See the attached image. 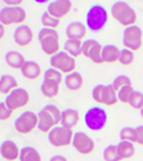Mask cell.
Returning a JSON list of instances; mask_svg holds the SVG:
<instances>
[{
	"label": "cell",
	"instance_id": "cell-1",
	"mask_svg": "<svg viewBox=\"0 0 143 161\" xmlns=\"http://www.w3.org/2000/svg\"><path fill=\"white\" fill-rule=\"evenodd\" d=\"M37 117H39L37 129L41 133L48 134L53 128L61 125L62 111L54 104H47L37 114Z\"/></svg>",
	"mask_w": 143,
	"mask_h": 161
},
{
	"label": "cell",
	"instance_id": "cell-2",
	"mask_svg": "<svg viewBox=\"0 0 143 161\" xmlns=\"http://www.w3.org/2000/svg\"><path fill=\"white\" fill-rule=\"evenodd\" d=\"M108 22V12L102 4H93L86 12L85 26L92 32H99Z\"/></svg>",
	"mask_w": 143,
	"mask_h": 161
},
{
	"label": "cell",
	"instance_id": "cell-3",
	"mask_svg": "<svg viewBox=\"0 0 143 161\" xmlns=\"http://www.w3.org/2000/svg\"><path fill=\"white\" fill-rule=\"evenodd\" d=\"M111 16L116 22H119L125 29L130 27V26H135L137 19H138L135 10L126 2L113 3L111 7Z\"/></svg>",
	"mask_w": 143,
	"mask_h": 161
},
{
	"label": "cell",
	"instance_id": "cell-4",
	"mask_svg": "<svg viewBox=\"0 0 143 161\" xmlns=\"http://www.w3.org/2000/svg\"><path fill=\"white\" fill-rule=\"evenodd\" d=\"M39 43H40L41 50L47 56L53 57L61 52V43H59V35L57 30H49V29H41L37 35Z\"/></svg>",
	"mask_w": 143,
	"mask_h": 161
},
{
	"label": "cell",
	"instance_id": "cell-5",
	"mask_svg": "<svg viewBox=\"0 0 143 161\" xmlns=\"http://www.w3.org/2000/svg\"><path fill=\"white\" fill-rule=\"evenodd\" d=\"M107 112L102 106H93L86 110L84 115V123L92 131H99L107 125Z\"/></svg>",
	"mask_w": 143,
	"mask_h": 161
},
{
	"label": "cell",
	"instance_id": "cell-6",
	"mask_svg": "<svg viewBox=\"0 0 143 161\" xmlns=\"http://www.w3.org/2000/svg\"><path fill=\"white\" fill-rule=\"evenodd\" d=\"M92 98L97 103H99L102 106H107V107H112L119 102L118 92L113 89L112 84H110V85H103V84L96 85L92 90Z\"/></svg>",
	"mask_w": 143,
	"mask_h": 161
},
{
	"label": "cell",
	"instance_id": "cell-7",
	"mask_svg": "<svg viewBox=\"0 0 143 161\" xmlns=\"http://www.w3.org/2000/svg\"><path fill=\"white\" fill-rule=\"evenodd\" d=\"M74 136V130L58 125L48 133V141L50 146L56 147V148H62V147H69L72 144Z\"/></svg>",
	"mask_w": 143,
	"mask_h": 161
},
{
	"label": "cell",
	"instance_id": "cell-8",
	"mask_svg": "<svg viewBox=\"0 0 143 161\" xmlns=\"http://www.w3.org/2000/svg\"><path fill=\"white\" fill-rule=\"evenodd\" d=\"M27 19V13L22 7H4L0 9V23L4 26L23 25Z\"/></svg>",
	"mask_w": 143,
	"mask_h": 161
},
{
	"label": "cell",
	"instance_id": "cell-9",
	"mask_svg": "<svg viewBox=\"0 0 143 161\" xmlns=\"http://www.w3.org/2000/svg\"><path fill=\"white\" fill-rule=\"evenodd\" d=\"M49 62L52 69H54L64 75H70L76 70V59L72 58L70 54H67L64 50H61L53 57H50Z\"/></svg>",
	"mask_w": 143,
	"mask_h": 161
},
{
	"label": "cell",
	"instance_id": "cell-10",
	"mask_svg": "<svg viewBox=\"0 0 143 161\" xmlns=\"http://www.w3.org/2000/svg\"><path fill=\"white\" fill-rule=\"evenodd\" d=\"M123 44L125 49L132 52H138L143 44V31L139 26H130L124 29L123 32Z\"/></svg>",
	"mask_w": 143,
	"mask_h": 161
},
{
	"label": "cell",
	"instance_id": "cell-11",
	"mask_svg": "<svg viewBox=\"0 0 143 161\" xmlns=\"http://www.w3.org/2000/svg\"><path fill=\"white\" fill-rule=\"evenodd\" d=\"M39 117L37 114L32 111H25L22 112L14 121V128L19 134H30L35 129H37Z\"/></svg>",
	"mask_w": 143,
	"mask_h": 161
},
{
	"label": "cell",
	"instance_id": "cell-12",
	"mask_svg": "<svg viewBox=\"0 0 143 161\" xmlns=\"http://www.w3.org/2000/svg\"><path fill=\"white\" fill-rule=\"evenodd\" d=\"M4 102L12 111L25 108V107L30 103V93L23 88H17L16 90H13L9 96L5 97Z\"/></svg>",
	"mask_w": 143,
	"mask_h": 161
},
{
	"label": "cell",
	"instance_id": "cell-13",
	"mask_svg": "<svg viewBox=\"0 0 143 161\" xmlns=\"http://www.w3.org/2000/svg\"><path fill=\"white\" fill-rule=\"evenodd\" d=\"M102 49L103 47L94 39H86L83 42V56L96 64H103Z\"/></svg>",
	"mask_w": 143,
	"mask_h": 161
},
{
	"label": "cell",
	"instance_id": "cell-14",
	"mask_svg": "<svg viewBox=\"0 0 143 161\" xmlns=\"http://www.w3.org/2000/svg\"><path fill=\"white\" fill-rule=\"evenodd\" d=\"M72 147L81 155H90L96 150V143L86 133L76 131L72 141Z\"/></svg>",
	"mask_w": 143,
	"mask_h": 161
},
{
	"label": "cell",
	"instance_id": "cell-15",
	"mask_svg": "<svg viewBox=\"0 0 143 161\" xmlns=\"http://www.w3.org/2000/svg\"><path fill=\"white\" fill-rule=\"evenodd\" d=\"M72 2L70 0H54V2L48 3V8L47 12L49 13L50 16H53L57 19H63L66 18L71 10H72Z\"/></svg>",
	"mask_w": 143,
	"mask_h": 161
},
{
	"label": "cell",
	"instance_id": "cell-16",
	"mask_svg": "<svg viewBox=\"0 0 143 161\" xmlns=\"http://www.w3.org/2000/svg\"><path fill=\"white\" fill-rule=\"evenodd\" d=\"M13 39H14V43L21 47V48H27L34 40V32L30 29V26L27 25H21L16 29L14 35H13Z\"/></svg>",
	"mask_w": 143,
	"mask_h": 161
},
{
	"label": "cell",
	"instance_id": "cell-17",
	"mask_svg": "<svg viewBox=\"0 0 143 161\" xmlns=\"http://www.w3.org/2000/svg\"><path fill=\"white\" fill-rule=\"evenodd\" d=\"M21 150L18 148V146L16 142H13L10 139L4 141L0 144V155L7 161H16L19 158Z\"/></svg>",
	"mask_w": 143,
	"mask_h": 161
},
{
	"label": "cell",
	"instance_id": "cell-18",
	"mask_svg": "<svg viewBox=\"0 0 143 161\" xmlns=\"http://www.w3.org/2000/svg\"><path fill=\"white\" fill-rule=\"evenodd\" d=\"M64 32H66V36L69 40H79V42H83L86 36L88 29L84 23L75 21V22H71L67 25Z\"/></svg>",
	"mask_w": 143,
	"mask_h": 161
},
{
	"label": "cell",
	"instance_id": "cell-19",
	"mask_svg": "<svg viewBox=\"0 0 143 161\" xmlns=\"http://www.w3.org/2000/svg\"><path fill=\"white\" fill-rule=\"evenodd\" d=\"M80 121V114L75 108H66L62 111V119H61V125L67 129H74Z\"/></svg>",
	"mask_w": 143,
	"mask_h": 161
},
{
	"label": "cell",
	"instance_id": "cell-20",
	"mask_svg": "<svg viewBox=\"0 0 143 161\" xmlns=\"http://www.w3.org/2000/svg\"><path fill=\"white\" fill-rule=\"evenodd\" d=\"M21 74L27 80H36L41 75V67L35 61H26L25 66L21 70Z\"/></svg>",
	"mask_w": 143,
	"mask_h": 161
},
{
	"label": "cell",
	"instance_id": "cell-21",
	"mask_svg": "<svg viewBox=\"0 0 143 161\" xmlns=\"http://www.w3.org/2000/svg\"><path fill=\"white\" fill-rule=\"evenodd\" d=\"M5 63L13 70H22V67L26 63V59L23 54H21L19 52L16 50H9L5 53Z\"/></svg>",
	"mask_w": 143,
	"mask_h": 161
},
{
	"label": "cell",
	"instance_id": "cell-22",
	"mask_svg": "<svg viewBox=\"0 0 143 161\" xmlns=\"http://www.w3.org/2000/svg\"><path fill=\"white\" fill-rule=\"evenodd\" d=\"M64 85L70 92H77L80 90L84 85V77L79 72H72L70 75L64 76Z\"/></svg>",
	"mask_w": 143,
	"mask_h": 161
},
{
	"label": "cell",
	"instance_id": "cell-23",
	"mask_svg": "<svg viewBox=\"0 0 143 161\" xmlns=\"http://www.w3.org/2000/svg\"><path fill=\"white\" fill-rule=\"evenodd\" d=\"M120 57V49L113 45V44H107L102 49V59L103 63H115L119 62Z\"/></svg>",
	"mask_w": 143,
	"mask_h": 161
},
{
	"label": "cell",
	"instance_id": "cell-24",
	"mask_svg": "<svg viewBox=\"0 0 143 161\" xmlns=\"http://www.w3.org/2000/svg\"><path fill=\"white\" fill-rule=\"evenodd\" d=\"M18 88V83L14 76L12 75H3L0 79V93L4 96H9L13 90Z\"/></svg>",
	"mask_w": 143,
	"mask_h": 161
},
{
	"label": "cell",
	"instance_id": "cell-25",
	"mask_svg": "<svg viewBox=\"0 0 143 161\" xmlns=\"http://www.w3.org/2000/svg\"><path fill=\"white\" fill-rule=\"evenodd\" d=\"M63 50L70 54L72 58L76 59V57H80L83 54V43L79 40H66L63 44Z\"/></svg>",
	"mask_w": 143,
	"mask_h": 161
},
{
	"label": "cell",
	"instance_id": "cell-26",
	"mask_svg": "<svg viewBox=\"0 0 143 161\" xmlns=\"http://www.w3.org/2000/svg\"><path fill=\"white\" fill-rule=\"evenodd\" d=\"M19 161H43L41 155L35 147L26 146L21 148L19 153Z\"/></svg>",
	"mask_w": 143,
	"mask_h": 161
},
{
	"label": "cell",
	"instance_id": "cell-27",
	"mask_svg": "<svg viewBox=\"0 0 143 161\" xmlns=\"http://www.w3.org/2000/svg\"><path fill=\"white\" fill-rule=\"evenodd\" d=\"M118 147V152H119V156L123 160H128V158H132L134 155H135V147H134V143H130V142H119L116 144Z\"/></svg>",
	"mask_w": 143,
	"mask_h": 161
},
{
	"label": "cell",
	"instance_id": "cell-28",
	"mask_svg": "<svg viewBox=\"0 0 143 161\" xmlns=\"http://www.w3.org/2000/svg\"><path fill=\"white\" fill-rule=\"evenodd\" d=\"M59 86L58 84H54V83H50V81H45L43 80L41 83V94L45 97V98H56L58 94H59Z\"/></svg>",
	"mask_w": 143,
	"mask_h": 161
},
{
	"label": "cell",
	"instance_id": "cell-29",
	"mask_svg": "<svg viewBox=\"0 0 143 161\" xmlns=\"http://www.w3.org/2000/svg\"><path fill=\"white\" fill-rule=\"evenodd\" d=\"M41 25L43 29H49V30H57L61 25V21L50 16L48 12H44L41 14Z\"/></svg>",
	"mask_w": 143,
	"mask_h": 161
},
{
	"label": "cell",
	"instance_id": "cell-30",
	"mask_svg": "<svg viewBox=\"0 0 143 161\" xmlns=\"http://www.w3.org/2000/svg\"><path fill=\"white\" fill-rule=\"evenodd\" d=\"M43 80L61 85L64 79H63V74H61L59 71H57L54 69H52V67H49V69L45 70V72H44V79Z\"/></svg>",
	"mask_w": 143,
	"mask_h": 161
},
{
	"label": "cell",
	"instance_id": "cell-31",
	"mask_svg": "<svg viewBox=\"0 0 143 161\" xmlns=\"http://www.w3.org/2000/svg\"><path fill=\"white\" fill-rule=\"evenodd\" d=\"M103 160L105 161H121L116 144H110L103 150Z\"/></svg>",
	"mask_w": 143,
	"mask_h": 161
},
{
	"label": "cell",
	"instance_id": "cell-32",
	"mask_svg": "<svg viewBox=\"0 0 143 161\" xmlns=\"http://www.w3.org/2000/svg\"><path fill=\"white\" fill-rule=\"evenodd\" d=\"M120 141L121 142H130V143H135L137 142V136H135V128H130V126H125L120 130Z\"/></svg>",
	"mask_w": 143,
	"mask_h": 161
},
{
	"label": "cell",
	"instance_id": "cell-33",
	"mask_svg": "<svg viewBox=\"0 0 143 161\" xmlns=\"http://www.w3.org/2000/svg\"><path fill=\"white\" fill-rule=\"evenodd\" d=\"M128 104L130 106L133 110L140 111L143 108V93H140L138 90H134L132 97H130V99H129V103Z\"/></svg>",
	"mask_w": 143,
	"mask_h": 161
},
{
	"label": "cell",
	"instance_id": "cell-34",
	"mask_svg": "<svg viewBox=\"0 0 143 161\" xmlns=\"http://www.w3.org/2000/svg\"><path fill=\"white\" fill-rule=\"evenodd\" d=\"M112 86L116 92H119L120 89L125 88V86H133L132 85V80L126 75H119L118 77H115V80L112 81Z\"/></svg>",
	"mask_w": 143,
	"mask_h": 161
},
{
	"label": "cell",
	"instance_id": "cell-35",
	"mask_svg": "<svg viewBox=\"0 0 143 161\" xmlns=\"http://www.w3.org/2000/svg\"><path fill=\"white\" fill-rule=\"evenodd\" d=\"M134 52L129 50V49H121L120 50V57H119V63L123 66H130L134 63Z\"/></svg>",
	"mask_w": 143,
	"mask_h": 161
},
{
	"label": "cell",
	"instance_id": "cell-36",
	"mask_svg": "<svg viewBox=\"0 0 143 161\" xmlns=\"http://www.w3.org/2000/svg\"><path fill=\"white\" fill-rule=\"evenodd\" d=\"M133 92H134L133 86H125V88L120 89L118 92V99H119V102L123 103V104H128L129 99H130V97L133 94Z\"/></svg>",
	"mask_w": 143,
	"mask_h": 161
},
{
	"label": "cell",
	"instance_id": "cell-37",
	"mask_svg": "<svg viewBox=\"0 0 143 161\" xmlns=\"http://www.w3.org/2000/svg\"><path fill=\"white\" fill-rule=\"evenodd\" d=\"M13 115V111L5 104V102H0V121H7Z\"/></svg>",
	"mask_w": 143,
	"mask_h": 161
},
{
	"label": "cell",
	"instance_id": "cell-38",
	"mask_svg": "<svg viewBox=\"0 0 143 161\" xmlns=\"http://www.w3.org/2000/svg\"><path fill=\"white\" fill-rule=\"evenodd\" d=\"M135 136H137V142L139 146H143V125H139L135 128Z\"/></svg>",
	"mask_w": 143,
	"mask_h": 161
},
{
	"label": "cell",
	"instance_id": "cell-39",
	"mask_svg": "<svg viewBox=\"0 0 143 161\" xmlns=\"http://www.w3.org/2000/svg\"><path fill=\"white\" fill-rule=\"evenodd\" d=\"M5 4H7V7H19L21 4H22V0H17V2H5Z\"/></svg>",
	"mask_w": 143,
	"mask_h": 161
},
{
	"label": "cell",
	"instance_id": "cell-40",
	"mask_svg": "<svg viewBox=\"0 0 143 161\" xmlns=\"http://www.w3.org/2000/svg\"><path fill=\"white\" fill-rule=\"evenodd\" d=\"M49 161H67V158L64 156H62V155H56V156L52 157Z\"/></svg>",
	"mask_w": 143,
	"mask_h": 161
},
{
	"label": "cell",
	"instance_id": "cell-41",
	"mask_svg": "<svg viewBox=\"0 0 143 161\" xmlns=\"http://www.w3.org/2000/svg\"><path fill=\"white\" fill-rule=\"evenodd\" d=\"M4 36H5V26L0 23V42L4 39Z\"/></svg>",
	"mask_w": 143,
	"mask_h": 161
},
{
	"label": "cell",
	"instance_id": "cell-42",
	"mask_svg": "<svg viewBox=\"0 0 143 161\" xmlns=\"http://www.w3.org/2000/svg\"><path fill=\"white\" fill-rule=\"evenodd\" d=\"M139 112H140V116H142V119H143V108H142V110H140Z\"/></svg>",
	"mask_w": 143,
	"mask_h": 161
},
{
	"label": "cell",
	"instance_id": "cell-43",
	"mask_svg": "<svg viewBox=\"0 0 143 161\" xmlns=\"http://www.w3.org/2000/svg\"><path fill=\"white\" fill-rule=\"evenodd\" d=\"M2 76H3V75H0V79H2Z\"/></svg>",
	"mask_w": 143,
	"mask_h": 161
}]
</instances>
